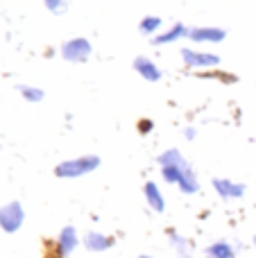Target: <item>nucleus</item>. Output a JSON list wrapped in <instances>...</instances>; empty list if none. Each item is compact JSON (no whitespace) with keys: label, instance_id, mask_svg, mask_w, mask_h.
I'll return each mask as SVG.
<instances>
[{"label":"nucleus","instance_id":"obj_17","mask_svg":"<svg viewBox=\"0 0 256 258\" xmlns=\"http://www.w3.org/2000/svg\"><path fill=\"white\" fill-rule=\"evenodd\" d=\"M168 236H170V245H172V249L177 251V256H179V258H190V256H193L190 242L186 240V238H181L179 233H175V231H170Z\"/></svg>","mask_w":256,"mask_h":258},{"label":"nucleus","instance_id":"obj_22","mask_svg":"<svg viewBox=\"0 0 256 258\" xmlns=\"http://www.w3.org/2000/svg\"><path fill=\"white\" fill-rule=\"evenodd\" d=\"M204 77H209V80H222V82H227V84H231V82H236V77L234 75H225V73H209V75H204Z\"/></svg>","mask_w":256,"mask_h":258},{"label":"nucleus","instance_id":"obj_6","mask_svg":"<svg viewBox=\"0 0 256 258\" xmlns=\"http://www.w3.org/2000/svg\"><path fill=\"white\" fill-rule=\"evenodd\" d=\"M132 68H134V73L141 77V80L150 82V84H157V82L163 80V71L159 68V63L154 61V59L145 57V54H139V57H134V61H132Z\"/></svg>","mask_w":256,"mask_h":258},{"label":"nucleus","instance_id":"obj_21","mask_svg":"<svg viewBox=\"0 0 256 258\" xmlns=\"http://www.w3.org/2000/svg\"><path fill=\"white\" fill-rule=\"evenodd\" d=\"M136 129H139V134L148 136V134H152V132H154V120H150V118H141L139 125H136Z\"/></svg>","mask_w":256,"mask_h":258},{"label":"nucleus","instance_id":"obj_15","mask_svg":"<svg viewBox=\"0 0 256 258\" xmlns=\"http://www.w3.org/2000/svg\"><path fill=\"white\" fill-rule=\"evenodd\" d=\"M188 161H181V163H177V165H163L161 168V177H163V181H168V183H179V179H181V174H184V170L188 168Z\"/></svg>","mask_w":256,"mask_h":258},{"label":"nucleus","instance_id":"obj_14","mask_svg":"<svg viewBox=\"0 0 256 258\" xmlns=\"http://www.w3.org/2000/svg\"><path fill=\"white\" fill-rule=\"evenodd\" d=\"M16 91L21 93V98L25 100V102H30V104H39V102H43V100H45V91H43V89H39V86L18 84V86H16Z\"/></svg>","mask_w":256,"mask_h":258},{"label":"nucleus","instance_id":"obj_4","mask_svg":"<svg viewBox=\"0 0 256 258\" xmlns=\"http://www.w3.org/2000/svg\"><path fill=\"white\" fill-rule=\"evenodd\" d=\"M25 222V209L21 202H9L0 206V229L5 233H16Z\"/></svg>","mask_w":256,"mask_h":258},{"label":"nucleus","instance_id":"obj_12","mask_svg":"<svg viewBox=\"0 0 256 258\" xmlns=\"http://www.w3.org/2000/svg\"><path fill=\"white\" fill-rule=\"evenodd\" d=\"M161 27H163V18L161 16H154V14H148V16H143L139 21V32L143 36H157L159 32H161Z\"/></svg>","mask_w":256,"mask_h":258},{"label":"nucleus","instance_id":"obj_1","mask_svg":"<svg viewBox=\"0 0 256 258\" xmlns=\"http://www.w3.org/2000/svg\"><path fill=\"white\" fill-rule=\"evenodd\" d=\"M102 159L98 154H84V156H75V159L61 161L54 165V177L59 179H80L84 174H91L100 168Z\"/></svg>","mask_w":256,"mask_h":258},{"label":"nucleus","instance_id":"obj_2","mask_svg":"<svg viewBox=\"0 0 256 258\" xmlns=\"http://www.w3.org/2000/svg\"><path fill=\"white\" fill-rule=\"evenodd\" d=\"M179 57H181V63L186 68H190V71H211V68H220L222 63L220 54L190 48V45H181Z\"/></svg>","mask_w":256,"mask_h":258},{"label":"nucleus","instance_id":"obj_3","mask_svg":"<svg viewBox=\"0 0 256 258\" xmlns=\"http://www.w3.org/2000/svg\"><path fill=\"white\" fill-rule=\"evenodd\" d=\"M59 54L68 63H86L93 54V43L86 36H73L59 45Z\"/></svg>","mask_w":256,"mask_h":258},{"label":"nucleus","instance_id":"obj_9","mask_svg":"<svg viewBox=\"0 0 256 258\" xmlns=\"http://www.w3.org/2000/svg\"><path fill=\"white\" fill-rule=\"evenodd\" d=\"M143 195H145L148 206L154 211V213H163V211H166V200H163V192H161V188H159L154 181H145Z\"/></svg>","mask_w":256,"mask_h":258},{"label":"nucleus","instance_id":"obj_11","mask_svg":"<svg viewBox=\"0 0 256 258\" xmlns=\"http://www.w3.org/2000/svg\"><path fill=\"white\" fill-rule=\"evenodd\" d=\"M57 242H59V247L63 249V254H73L75 251V247L80 245V238H77V231H75V227H63L61 231H59V236H57Z\"/></svg>","mask_w":256,"mask_h":258},{"label":"nucleus","instance_id":"obj_10","mask_svg":"<svg viewBox=\"0 0 256 258\" xmlns=\"http://www.w3.org/2000/svg\"><path fill=\"white\" fill-rule=\"evenodd\" d=\"M84 247L89 251H107L109 247H113V238L98 231H89L84 236Z\"/></svg>","mask_w":256,"mask_h":258},{"label":"nucleus","instance_id":"obj_8","mask_svg":"<svg viewBox=\"0 0 256 258\" xmlns=\"http://www.w3.org/2000/svg\"><path fill=\"white\" fill-rule=\"evenodd\" d=\"M213 190L218 192V197L222 200H240L245 195V183H238V181H231V179H213L211 181Z\"/></svg>","mask_w":256,"mask_h":258},{"label":"nucleus","instance_id":"obj_24","mask_svg":"<svg viewBox=\"0 0 256 258\" xmlns=\"http://www.w3.org/2000/svg\"><path fill=\"white\" fill-rule=\"evenodd\" d=\"M139 258H154V256H145V254H143V256H139Z\"/></svg>","mask_w":256,"mask_h":258},{"label":"nucleus","instance_id":"obj_25","mask_svg":"<svg viewBox=\"0 0 256 258\" xmlns=\"http://www.w3.org/2000/svg\"><path fill=\"white\" fill-rule=\"evenodd\" d=\"M254 247H256V236H254Z\"/></svg>","mask_w":256,"mask_h":258},{"label":"nucleus","instance_id":"obj_19","mask_svg":"<svg viewBox=\"0 0 256 258\" xmlns=\"http://www.w3.org/2000/svg\"><path fill=\"white\" fill-rule=\"evenodd\" d=\"M43 7L48 9L52 16H61L68 9V0H43Z\"/></svg>","mask_w":256,"mask_h":258},{"label":"nucleus","instance_id":"obj_20","mask_svg":"<svg viewBox=\"0 0 256 258\" xmlns=\"http://www.w3.org/2000/svg\"><path fill=\"white\" fill-rule=\"evenodd\" d=\"M43 258H66V254H63V249L59 247L57 240H48L43 249Z\"/></svg>","mask_w":256,"mask_h":258},{"label":"nucleus","instance_id":"obj_7","mask_svg":"<svg viewBox=\"0 0 256 258\" xmlns=\"http://www.w3.org/2000/svg\"><path fill=\"white\" fill-rule=\"evenodd\" d=\"M188 30L190 27L186 25V23H172L168 30H163V32H159L157 36H152L150 39V43L152 45H170V43H177V41H181V39H186L188 36Z\"/></svg>","mask_w":256,"mask_h":258},{"label":"nucleus","instance_id":"obj_13","mask_svg":"<svg viewBox=\"0 0 256 258\" xmlns=\"http://www.w3.org/2000/svg\"><path fill=\"white\" fill-rule=\"evenodd\" d=\"M179 190L184 192V195H195V192L200 190V179H198V174H195V170L190 168H186L184 170V174H181V179H179Z\"/></svg>","mask_w":256,"mask_h":258},{"label":"nucleus","instance_id":"obj_23","mask_svg":"<svg viewBox=\"0 0 256 258\" xmlns=\"http://www.w3.org/2000/svg\"><path fill=\"white\" fill-rule=\"evenodd\" d=\"M181 134H184V138H186V141H195V138H198V129H195L193 125L184 127V132H181Z\"/></svg>","mask_w":256,"mask_h":258},{"label":"nucleus","instance_id":"obj_5","mask_svg":"<svg viewBox=\"0 0 256 258\" xmlns=\"http://www.w3.org/2000/svg\"><path fill=\"white\" fill-rule=\"evenodd\" d=\"M186 39L195 45H207V43H222L227 39V30L218 25H195L188 30Z\"/></svg>","mask_w":256,"mask_h":258},{"label":"nucleus","instance_id":"obj_16","mask_svg":"<svg viewBox=\"0 0 256 258\" xmlns=\"http://www.w3.org/2000/svg\"><path fill=\"white\" fill-rule=\"evenodd\" d=\"M207 256L209 258H234L236 256V249L225 240H218V242H211L207 247Z\"/></svg>","mask_w":256,"mask_h":258},{"label":"nucleus","instance_id":"obj_18","mask_svg":"<svg viewBox=\"0 0 256 258\" xmlns=\"http://www.w3.org/2000/svg\"><path fill=\"white\" fill-rule=\"evenodd\" d=\"M181 161H186V159H184V154H181L177 147H170V150L161 152V154L157 156L159 168H163V165H177V163H181Z\"/></svg>","mask_w":256,"mask_h":258}]
</instances>
